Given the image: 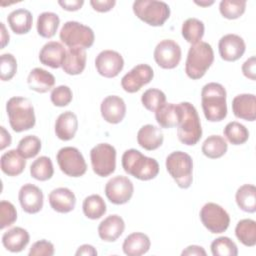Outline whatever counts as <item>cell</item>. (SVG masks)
Segmentation results:
<instances>
[{"label":"cell","instance_id":"obj_1","mask_svg":"<svg viewBox=\"0 0 256 256\" xmlns=\"http://www.w3.org/2000/svg\"><path fill=\"white\" fill-rule=\"evenodd\" d=\"M227 93L223 85L210 82L203 86L201 104L205 118L210 122L222 121L227 116Z\"/></svg>","mask_w":256,"mask_h":256},{"label":"cell","instance_id":"obj_2","mask_svg":"<svg viewBox=\"0 0 256 256\" xmlns=\"http://www.w3.org/2000/svg\"><path fill=\"white\" fill-rule=\"evenodd\" d=\"M124 171L142 181L154 179L159 173L158 162L151 157L143 155L139 150L128 149L122 155Z\"/></svg>","mask_w":256,"mask_h":256},{"label":"cell","instance_id":"obj_3","mask_svg":"<svg viewBox=\"0 0 256 256\" xmlns=\"http://www.w3.org/2000/svg\"><path fill=\"white\" fill-rule=\"evenodd\" d=\"M9 124L13 131L23 132L34 127L36 123L34 107L25 97H11L6 103Z\"/></svg>","mask_w":256,"mask_h":256},{"label":"cell","instance_id":"obj_4","mask_svg":"<svg viewBox=\"0 0 256 256\" xmlns=\"http://www.w3.org/2000/svg\"><path fill=\"white\" fill-rule=\"evenodd\" d=\"M213 61L214 52L211 45L200 41L189 48L185 62V72L193 80L200 79L213 64Z\"/></svg>","mask_w":256,"mask_h":256},{"label":"cell","instance_id":"obj_5","mask_svg":"<svg viewBox=\"0 0 256 256\" xmlns=\"http://www.w3.org/2000/svg\"><path fill=\"white\" fill-rule=\"evenodd\" d=\"M181 120L177 126V136L181 143L192 146L202 137V127L196 108L189 102L179 103Z\"/></svg>","mask_w":256,"mask_h":256},{"label":"cell","instance_id":"obj_6","mask_svg":"<svg viewBox=\"0 0 256 256\" xmlns=\"http://www.w3.org/2000/svg\"><path fill=\"white\" fill-rule=\"evenodd\" d=\"M166 169L176 184L187 189L193 181V160L189 154L183 151H174L166 158Z\"/></svg>","mask_w":256,"mask_h":256},{"label":"cell","instance_id":"obj_7","mask_svg":"<svg viewBox=\"0 0 256 256\" xmlns=\"http://www.w3.org/2000/svg\"><path fill=\"white\" fill-rule=\"evenodd\" d=\"M132 8L134 14L150 26H162L170 17V8L163 1L137 0Z\"/></svg>","mask_w":256,"mask_h":256},{"label":"cell","instance_id":"obj_8","mask_svg":"<svg viewBox=\"0 0 256 256\" xmlns=\"http://www.w3.org/2000/svg\"><path fill=\"white\" fill-rule=\"evenodd\" d=\"M60 40L68 47L90 48L95 40L93 30L77 21H67L62 26L59 33Z\"/></svg>","mask_w":256,"mask_h":256},{"label":"cell","instance_id":"obj_9","mask_svg":"<svg viewBox=\"0 0 256 256\" xmlns=\"http://www.w3.org/2000/svg\"><path fill=\"white\" fill-rule=\"evenodd\" d=\"M90 159L95 174L109 176L116 168V149L108 143H99L91 149Z\"/></svg>","mask_w":256,"mask_h":256},{"label":"cell","instance_id":"obj_10","mask_svg":"<svg viewBox=\"0 0 256 256\" xmlns=\"http://www.w3.org/2000/svg\"><path fill=\"white\" fill-rule=\"evenodd\" d=\"M56 160L60 170L70 177H80L86 173L87 164L82 153L75 147L67 146L61 148Z\"/></svg>","mask_w":256,"mask_h":256},{"label":"cell","instance_id":"obj_11","mask_svg":"<svg viewBox=\"0 0 256 256\" xmlns=\"http://www.w3.org/2000/svg\"><path fill=\"white\" fill-rule=\"evenodd\" d=\"M199 216L205 228L214 234L226 231L230 224V216L227 211L222 206L213 202L204 204Z\"/></svg>","mask_w":256,"mask_h":256},{"label":"cell","instance_id":"obj_12","mask_svg":"<svg viewBox=\"0 0 256 256\" xmlns=\"http://www.w3.org/2000/svg\"><path fill=\"white\" fill-rule=\"evenodd\" d=\"M134 192L132 181L122 175L112 177L105 185V195L107 199L115 204L122 205L127 203Z\"/></svg>","mask_w":256,"mask_h":256},{"label":"cell","instance_id":"obj_13","mask_svg":"<svg viewBox=\"0 0 256 256\" xmlns=\"http://www.w3.org/2000/svg\"><path fill=\"white\" fill-rule=\"evenodd\" d=\"M154 60L163 69H173L181 60V48L178 43L171 39L160 41L154 49Z\"/></svg>","mask_w":256,"mask_h":256},{"label":"cell","instance_id":"obj_14","mask_svg":"<svg viewBox=\"0 0 256 256\" xmlns=\"http://www.w3.org/2000/svg\"><path fill=\"white\" fill-rule=\"evenodd\" d=\"M154 77V71L148 64H138L121 79L122 88L128 93H135L148 84Z\"/></svg>","mask_w":256,"mask_h":256},{"label":"cell","instance_id":"obj_15","mask_svg":"<svg viewBox=\"0 0 256 256\" xmlns=\"http://www.w3.org/2000/svg\"><path fill=\"white\" fill-rule=\"evenodd\" d=\"M95 67L101 76L114 78L122 71L124 59L117 51L103 50L96 56Z\"/></svg>","mask_w":256,"mask_h":256},{"label":"cell","instance_id":"obj_16","mask_svg":"<svg viewBox=\"0 0 256 256\" xmlns=\"http://www.w3.org/2000/svg\"><path fill=\"white\" fill-rule=\"evenodd\" d=\"M18 199L21 208L28 214L38 213L43 207V192L39 187L31 183L24 184L20 188Z\"/></svg>","mask_w":256,"mask_h":256},{"label":"cell","instance_id":"obj_17","mask_svg":"<svg viewBox=\"0 0 256 256\" xmlns=\"http://www.w3.org/2000/svg\"><path fill=\"white\" fill-rule=\"evenodd\" d=\"M246 45L242 37L237 34H226L218 43V50L224 61L233 62L240 59L245 53Z\"/></svg>","mask_w":256,"mask_h":256},{"label":"cell","instance_id":"obj_18","mask_svg":"<svg viewBox=\"0 0 256 256\" xmlns=\"http://www.w3.org/2000/svg\"><path fill=\"white\" fill-rule=\"evenodd\" d=\"M103 119L110 124L120 123L126 115V104L117 95H110L103 99L100 106Z\"/></svg>","mask_w":256,"mask_h":256},{"label":"cell","instance_id":"obj_19","mask_svg":"<svg viewBox=\"0 0 256 256\" xmlns=\"http://www.w3.org/2000/svg\"><path fill=\"white\" fill-rule=\"evenodd\" d=\"M232 111L235 117L246 121L256 119V97L254 94H239L232 100Z\"/></svg>","mask_w":256,"mask_h":256},{"label":"cell","instance_id":"obj_20","mask_svg":"<svg viewBox=\"0 0 256 256\" xmlns=\"http://www.w3.org/2000/svg\"><path fill=\"white\" fill-rule=\"evenodd\" d=\"M51 208L59 213H68L75 208L76 197L75 194L66 187H59L53 189L48 196Z\"/></svg>","mask_w":256,"mask_h":256},{"label":"cell","instance_id":"obj_21","mask_svg":"<svg viewBox=\"0 0 256 256\" xmlns=\"http://www.w3.org/2000/svg\"><path fill=\"white\" fill-rule=\"evenodd\" d=\"M125 223L122 217L117 214L109 215L102 220L98 226L99 237L106 242L116 241L124 232Z\"/></svg>","mask_w":256,"mask_h":256},{"label":"cell","instance_id":"obj_22","mask_svg":"<svg viewBox=\"0 0 256 256\" xmlns=\"http://www.w3.org/2000/svg\"><path fill=\"white\" fill-rule=\"evenodd\" d=\"M86 51L84 48L73 47L66 50L62 69L68 75H78L81 74L86 66Z\"/></svg>","mask_w":256,"mask_h":256},{"label":"cell","instance_id":"obj_23","mask_svg":"<svg viewBox=\"0 0 256 256\" xmlns=\"http://www.w3.org/2000/svg\"><path fill=\"white\" fill-rule=\"evenodd\" d=\"M65 53L66 49L60 42L50 41L41 48L39 60L42 64L56 69L62 66Z\"/></svg>","mask_w":256,"mask_h":256},{"label":"cell","instance_id":"obj_24","mask_svg":"<svg viewBox=\"0 0 256 256\" xmlns=\"http://www.w3.org/2000/svg\"><path fill=\"white\" fill-rule=\"evenodd\" d=\"M77 129V116L72 111H65L57 117L55 122V134L60 140L69 141L73 139Z\"/></svg>","mask_w":256,"mask_h":256},{"label":"cell","instance_id":"obj_25","mask_svg":"<svg viewBox=\"0 0 256 256\" xmlns=\"http://www.w3.org/2000/svg\"><path fill=\"white\" fill-rule=\"evenodd\" d=\"M164 136L161 129L152 124L142 126L137 133V142L145 150H156L163 144Z\"/></svg>","mask_w":256,"mask_h":256},{"label":"cell","instance_id":"obj_26","mask_svg":"<svg viewBox=\"0 0 256 256\" xmlns=\"http://www.w3.org/2000/svg\"><path fill=\"white\" fill-rule=\"evenodd\" d=\"M30 236L26 229L13 227L2 235V244L10 252H21L29 243Z\"/></svg>","mask_w":256,"mask_h":256},{"label":"cell","instance_id":"obj_27","mask_svg":"<svg viewBox=\"0 0 256 256\" xmlns=\"http://www.w3.org/2000/svg\"><path fill=\"white\" fill-rule=\"evenodd\" d=\"M29 88L38 93H46L55 85V77L45 69L34 68L27 77Z\"/></svg>","mask_w":256,"mask_h":256},{"label":"cell","instance_id":"obj_28","mask_svg":"<svg viewBox=\"0 0 256 256\" xmlns=\"http://www.w3.org/2000/svg\"><path fill=\"white\" fill-rule=\"evenodd\" d=\"M151 242L149 237L142 232H134L129 234L123 244V252L128 256H140L148 252Z\"/></svg>","mask_w":256,"mask_h":256},{"label":"cell","instance_id":"obj_29","mask_svg":"<svg viewBox=\"0 0 256 256\" xmlns=\"http://www.w3.org/2000/svg\"><path fill=\"white\" fill-rule=\"evenodd\" d=\"M181 107L179 104L164 103L155 111V118L161 128L177 127L181 120Z\"/></svg>","mask_w":256,"mask_h":256},{"label":"cell","instance_id":"obj_30","mask_svg":"<svg viewBox=\"0 0 256 256\" xmlns=\"http://www.w3.org/2000/svg\"><path fill=\"white\" fill-rule=\"evenodd\" d=\"M0 166L4 174L14 177L20 175L24 171L26 160L19 154L17 149H12L1 156Z\"/></svg>","mask_w":256,"mask_h":256},{"label":"cell","instance_id":"obj_31","mask_svg":"<svg viewBox=\"0 0 256 256\" xmlns=\"http://www.w3.org/2000/svg\"><path fill=\"white\" fill-rule=\"evenodd\" d=\"M7 22L9 27L15 34H26L28 33L33 24V17L29 10L19 8L13 10L7 16Z\"/></svg>","mask_w":256,"mask_h":256},{"label":"cell","instance_id":"obj_32","mask_svg":"<svg viewBox=\"0 0 256 256\" xmlns=\"http://www.w3.org/2000/svg\"><path fill=\"white\" fill-rule=\"evenodd\" d=\"M235 200L242 211L254 213L256 211V187L252 184L240 186L236 191Z\"/></svg>","mask_w":256,"mask_h":256},{"label":"cell","instance_id":"obj_33","mask_svg":"<svg viewBox=\"0 0 256 256\" xmlns=\"http://www.w3.org/2000/svg\"><path fill=\"white\" fill-rule=\"evenodd\" d=\"M59 24L60 18L56 13L43 12L37 18V32L43 38H52L57 32Z\"/></svg>","mask_w":256,"mask_h":256},{"label":"cell","instance_id":"obj_34","mask_svg":"<svg viewBox=\"0 0 256 256\" xmlns=\"http://www.w3.org/2000/svg\"><path fill=\"white\" fill-rule=\"evenodd\" d=\"M201 149L202 153L206 157L210 159H217L227 152L228 144L224 137L220 135H211L205 139Z\"/></svg>","mask_w":256,"mask_h":256},{"label":"cell","instance_id":"obj_35","mask_svg":"<svg viewBox=\"0 0 256 256\" xmlns=\"http://www.w3.org/2000/svg\"><path fill=\"white\" fill-rule=\"evenodd\" d=\"M237 239L247 247L256 245V222L252 219H242L235 227Z\"/></svg>","mask_w":256,"mask_h":256},{"label":"cell","instance_id":"obj_36","mask_svg":"<svg viewBox=\"0 0 256 256\" xmlns=\"http://www.w3.org/2000/svg\"><path fill=\"white\" fill-rule=\"evenodd\" d=\"M205 31L204 23L197 18L186 19L181 28V33L183 38L191 45L196 44L201 41Z\"/></svg>","mask_w":256,"mask_h":256},{"label":"cell","instance_id":"obj_37","mask_svg":"<svg viewBox=\"0 0 256 256\" xmlns=\"http://www.w3.org/2000/svg\"><path fill=\"white\" fill-rule=\"evenodd\" d=\"M84 215L92 220L101 218L106 213V203L98 194L87 196L82 204Z\"/></svg>","mask_w":256,"mask_h":256},{"label":"cell","instance_id":"obj_38","mask_svg":"<svg viewBox=\"0 0 256 256\" xmlns=\"http://www.w3.org/2000/svg\"><path fill=\"white\" fill-rule=\"evenodd\" d=\"M31 176L38 181H47L52 178L54 168L52 161L47 156H40L30 166Z\"/></svg>","mask_w":256,"mask_h":256},{"label":"cell","instance_id":"obj_39","mask_svg":"<svg viewBox=\"0 0 256 256\" xmlns=\"http://www.w3.org/2000/svg\"><path fill=\"white\" fill-rule=\"evenodd\" d=\"M225 138L233 145L244 144L249 138L248 129L237 121L229 122L223 130Z\"/></svg>","mask_w":256,"mask_h":256},{"label":"cell","instance_id":"obj_40","mask_svg":"<svg viewBox=\"0 0 256 256\" xmlns=\"http://www.w3.org/2000/svg\"><path fill=\"white\" fill-rule=\"evenodd\" d=\"M211 253L213 256H237L238 248L229 237H218L211 243Z\"/></svg>","mask_w":256,"mask_h":256},{"label":"cell","instance_id":"obj_41","mask_svg":"<svg viewBox=\"0 0 256 256\" xmlns=\"http://www.w3.org/2000/svg\"><path fill=\"white\" fill-rule=\"evenodd\" d=\"M246 9L245 0H222L219 4V11L226 19H237L241 17Z\"/></svg>","mask_w":256,"mask_h":256},{"label":"cell","instance_id":"obj_42","mask_svg":"<svg viewBox=\"0 0 256 256\" xmlns=\"http://www.w3.org/2000/svg\"><path fill=\"white\" fill-rule=\"evenodd\" d=\"M41 150V141L35 135H27L23 137L17 146V151L19 154L25 158H33L35 157Z\"/></svg>","mask_w":256,"mask_h":256},{"label":"cell","instance_id":"obj_43","mask_svg":"<svg viewBox=\"0 0 256 256\" xmlns=\"http://www.w3.org/2000/svg\"><path fill=\"white\" fill-rule=\"evenodd\" d=\"M142 105L149 111L155 112L160 106L166 103V95L163 91L156 88L147 89L141 96Z\"/></svg>","mask_w":256,"mask_h":256},{"label":"cell","instance_id":"obj_44","mask_svg":"<svg viewBox=\"0 0 256 256\" xmlns=\"http://www.w3.org/2000/svg\"><path fill=\"white\" fill-rule=\"evenodd\" d=\"M17 72V60L11 53L0 56V78L2 81L11 80Z\"/></svg>","mask_w":256,"mask_h":256},{"label":"cell","instance_id":"obj_45","mask_svg":"<svg viewBox=\"0 0 256 256\" xmlns=\"http://www.w3.org/2000/svg\"><path fill=\"white\" fill-rule=\"evenodd\" d=\"M73 98L71 89L66 85H59L52 89L50 94L51 102L57 107H64L70 104Z\"/></svg>","mask_w":256,"mask_h":256},{"label":"cell","instance_id":"obj_46","mask_svg":"<svg viewBox=\"0 0 256 256\" xmlns=\"http://www.w3.org/2000/svg\"><path fill=\"white\" fill-rule=\"evenodd\" d=\"M17 220V211L15 206L9 202L2 200L0 202V229L11 226Z\"/></svg>","mask_w":256,"mask_h":256},{"label":"cell","instance_id":"obj_47","mask_svg":"<svg viewBox=\"0 0 256 256\" xmlns=\"http://www.w3.org/2000/svg\"><path fill=\"white\" fill-rule=\"evenodd\" d=\"M55 252L54 245L45 239L36 241L29 250V256H53Z\"/></svg>","mask_w":256,"mask_h":256},{"label":"cell","instance_id":"obj_48","mask_svg":"<svg viewBox=\"0 0 256 256\" xmlns=\"http://www.w3.org/2000/svg\"><path fill=\"white\" fill-rule=\"evenodd\" d=\"M242 73L243 75L250 79V80H255L256 79V58L255 56H251L248 58L242 65Z\"/></svg>","mask_w":256,"mask_h":256},{"label":"cell","instance_id":"obj_49","mask_svg":"<svg viewBox=\"0 0 256 256\" xmlns=\"http://www.w3.org/2000/svg\"><path fill=\"white\" fill-rule=\"evenodd\" d=\"M116 4L115 0H91L90 5L97 12H108Z\"/></svg>","mask_w":256,"mask_h":256},{"label":"cell","instance_id":"obj_50","mask_svg":"<svg viewBox=\"0 0 256 256\" xmlns=\"http://www.w3.org/2000/svg\"><path fill=\"white\" fill-rule=\"evenodd\" d=\"M58 4L64 9V10H67V11H77L79 10L83 4H84V1L83 0H60L58 1Z\"/></svg>","mask_w":256,"mask_h":256},{"label":"cell","instance_id":"obj_51","mask_svg":"<svg viewBox=\"0 0 256 256\" xmlns=\"http://www.w3.org/2000/svg\"><path fill=\"white\" fill-rule=\"evenodd\" d=\"M181 255L182 256H184V255H189V256H193V255H195V256H206V251L204 250V248L203 247H201V246H198V245H190V246H188V247H186L183 251H182V253H181Z\"/></svg>","mask_w":256,"mask_h":256},{"label":"cell","instance_id":"obj_52","mask_svg":"<svg viewBox=\"0 0 256 256\" xmlns=\"http://www.w3.org/2000/svg\"><path fill=\"white\" fill-rule=\"evenodd\" d=\"M12 138L10 133L5 129L4 126L0 127V150H4L6 147L10 146Z\"/></svg>","mask_w":256,"mask_h":256},{"label":"cell","instance_id":"obj_53","mask_svg":"<svg viewBox=\"0 0 256 256\" xmlns=\"http://www.w3.org/2000/svg\"><path fill=\"white\" fill-rule=\"evenodd\" d=\"M75 255H76V256H79V255L96 256V255H97V251H96V249H95L92 245L83 244V245H81V246L77 249Z\"/></svg>","mask_w":256,"mask_h":256},{"label":"cell","instance_id":"obj_54","mask_svg":"<svg viewBox=\"0 0 256 256\" xmlns=\"http://www.w3.org/2000/svg\"><path fill=\"white\" fill-rule=\"evenodd\" d=\"M0 26H1V49H3L8 43H9V39H10V36L8 34V32L6 31V28H5V25L4 23H0Z\"/></svg>","mask_w":256,"mask_h":256},{"label":"cell","instance_id":"obj_55","mask_svg":"<svg viewBox=\"0 0 256 256\" xmlns=\"http://www.w3.org/2000/svg\"><path fill=\"white\" fill-rule=\"evenodd\" d=\"M195 3H196L197 5H200V6H209V5L213 4L214 1H200V2L195 1Z\"/></svg>","mask_w":256,"mask_h":256}]
</instances>
